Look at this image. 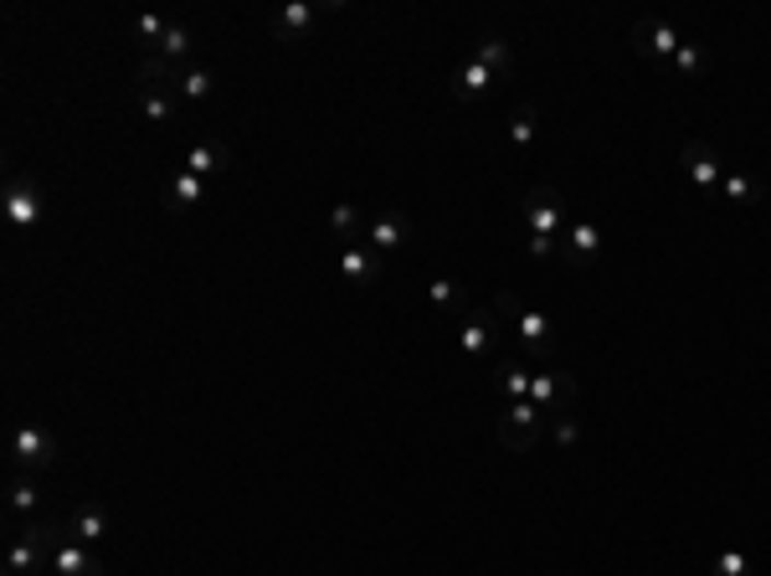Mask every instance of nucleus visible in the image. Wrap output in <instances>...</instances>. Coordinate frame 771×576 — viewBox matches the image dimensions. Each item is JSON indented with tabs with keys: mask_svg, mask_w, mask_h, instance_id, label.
<instances>
[{
	"mask_svg": "<svg viewBox=\"0 0 771 576\" xmlns=\"http://www.w3.org/2000/svg\"><path fill=\"white\" fill-rule=\"evenodd\" d=\"M0 217L11 221L16 232H32L36 221L47 217V206H42V191H36L32 175H11V186L0 196Z\"/></svg>",
	"mask_w": 771,
	"mask_h": 576,
	"instance_id": "nucleus-7",
	"label": "nucleus"
},
{
	"mask_svg": "<svg viewBox=\"0 0 771 576\" xmlns=\"http://www.w3.org/2000/svg\"><path fill=\"white\" fill-rule=\"evenodd\" d=\"M566 196L555 186H530L525 191V232H530V257H555L561 253V232H566Z\"/></svg>",
	"mask_w": 771,
	"mask_h": 576,
	"instance_id": "nucleus-1",
	"label": "nucleus"
},
{
	"mask_svg": "<svg viewBox=\"0 0 771 576\" xmlns=\"http://www.w3.org/2000/svg\"><path fill=\"white\" fill-rule=\"evenodd\" d=\"M319 21L314 5H303V0H294V5H284L278 16H273V32L284 36V42H299V36H309V26Z\"/></svg>",
	"mask_w": 771,
	"mask_h": 576,
	"instance_id": "nucleus-21",
	"label": "nucleus"
},
{
	"mask_svg": "<svg viewBox=\"0 0 771 576\" xmlns=\"http://www.w3.org/2000/svg\"><path fill=\"white\" fill-rule=\"evenodd\" d=\"M68 535L72 541H83V545H99L114 535V515L103 505H78L72 509V520H68Z\"/></svg>",
	"mask_w": 771,
	"mask_h": 576,
	"instance_id": "nucleus-16",
	"label": "nucleus"
},
{
	"mask_svg": "<svg viewBox=\"0 0 771 576\" xmlns=\"http://www.w3.org/2000/svg\"><path fill=\"white\" fill-rule=\"evenodd\" d=\"M185 170L206 181V175H221V170H232V154L221 150V145H206V139H196V145L185 150Z\"/></svg>",
	"mask_w": 771,
	"mask_h": 576,
	"instance_id": "nucleus-20",
	"label": "nucleus"
},
{
	"mask_svg": "<svg viewBox=\"0 0 771 576\" xmlns=\"http://www.w3.org/2000/svg\"><path fill=\"white\" fill-rule=\"evenodd\" d=\"M756 191H761V186H756V175H746V170H730V165H725V181H721V196H725V201H730V206H751Z\"/></svg>",
	"mask_w": 771,
	"mask_h": 576,
	"instance_id": "nucleus-27",
	"label": "nucleus"
},
{
	"mask_svg": "<svg viewBox=\"0 0 771 576\" xmlns=\"http://www.w3.org/2000/svg\"><path fill=\"white\" fill-rule=\"evenodd\" d=\"M494 345H499V314H494V309H463V324H458V350H463V360L479 366Z\"/></svg>",
	"mask_w": 771,
	"mask_h": 576,
	"instance_id": "nucleus-8",
	"label": "nucleus"
},
{
	"mask_svg": "<svg viewBox=\"0 0 771 576\" xmlns=\"http://www.w3.org/2000/svg\"><path fill=\"white\" fill-rule=\"evenodd\" d=\"M5 453H11V463H16V474H42L51 458H57V438H51L42 423H16L11 427Z\"/></svg>",
	"mask_w": 771,
	"mask_h": 576,
	"instance_id": "nucleus-5",
	"label": "nucleus"
},
{
	"mask_svg": "<svg viewBox=\"0 0 771 576\" xmlns=\"http://www.w3.org/2000/svg\"><path fill=\"white\" fill-rule=\"evenodd\" d=\"M202 196H206V181L202 175H191V170H181L165 191V206L170 211H191V206H202Z\"/></svg>",
	"mask_w": 771,
	"mask_h": 576,
	"instance_id": "nucleus-23",
	"label": "nucleus"
},
{
	"mask_svg": "<svg viewBox=\"0 0 771 576\" xmlns=\"http://www.w3.org/2000/svg\"><path fill=\"white\" fill-rule=\"evenodd\" d=\"M406 238H412V221H406V211H376V217L366 221V242L381 257L391 253V247H402Z\"/></svg>",
	"mask_w": 771,
	"mask_h": 576,
	"instance_id": "nucleus-14",
	"label": "nucleus"
},
{
	"mask_svg": "<svg viewBox=\"0 0 771 576\" xmlns=\"http://www.w3.org/2000/svg\"><path fill=\"white\" fill-rule=\"evenodd\" d=\"M165 26H170L165 16H139V21H135V36H145V42H150V47H154V42L165 36Z\"/></svg>",
	"mask_w": 771,
	"mask_h": 576,
	"instance_id": "nucleus-33",
	"label": "nucleus"
},
{
	"mask_svg": "<svg viewBox=\"0 0 771 576\" xmlns=\"http://www.w3.org/2000/svg\"><path fill=\"white\" fill-rule=\"evenodd\" d=\"M366 211L355 201H335L330 206V232L340 238V247H355V242H366Z\"/></svg>",
	"mask_w": 771,
	"mask_h": 576,
	"instance_id": "nucleus-18",
	"label": "nucleus"
},
{
	"mask_svg": "<svg viewBox=\"0 0 771 576\" xmlns=\"http://www.w3.org/2000/svg\"><path fill=\"white\" fill-rule=\"evenodd\" d=\"M551 438L561 442V448H576V438H582V427H576V417H571V412H561V417H551Z\"/></svg>",
	"mask_w": 771,
	"mask_h": 576,
	"instance_id": "nucleus-32",
	"label": "nucleus"
},
{
	"mask_svg": "<svg viewBox=\"0 0 771 576\" xmlns=\"http://www.w3.org/2000/svg\"><path fill=\"white\" fill-rule=\"evenodd\" d=\"M679 165H684V175H689V186L700 191V196H715L721 191V181H725V160L704 139H689L684 150H679Z\"/></svg>",
	"mask_w": 771,
	"mask_h": 576,
	"instance_id": "nucleus-10",
	"label": "nucleus"
},
{
	"mask_svg": "<svg viewBox=\"0 0 771 576\" xmlns=\"http://www.w3.org/2000/svg\"><path fill=\"white\" fill-rule=\"evenodd\" d=\"M679 47H684V36H679L674 21H664V16H637L633 21V51L637 57H648L654 68L669 72V62H674V51Z\"/></svg>",
	"mask_w": 771,
	"mask_h": 576,
	"instance_id": "nucleus-6",
	"label": "nucleus"
},
{
	"mask_svg": "<svg viewBox=\"0 0 771 576\" xmlns=\"http://www.w3.org/2000/svg\"><path fill=\"white\" fill-rule=\"evenodd\" d=\"M704 68H710V51H704L700 42H684V47L674 51V62H669L674 78H700Z\"/></svg>",
	"mask_w": 771,
	"mask_h": 576,
	"instance_id": "nucleus-28",
	"label": "nucleus"
},
{
	"mask_svg": "<svg viewBox=\"0 0 771 576\" xmlns=\"http://www.w3.org/2000/svg\"><path fill=\"white\" fill-rule=\"evenodd\" d=\"M135 99L145 108V119L154 124H175L181 119V88L175 83H160V78H135Z\"/></svg>",
	"mask_w": 771,
	"mask_h": 576,
	"instance_id": "nucleus-13",
	"label": "nucleus"
},
{
	"mask_svg": "<svg viewBox=\"0 0 771 576\" xmlns=\"http://www.w3.org/2000/svg\"><path fill=\"white\" fill-rule=\"evenodd\" d=\"M51 576H103V561L93 556V545L72 541L68 526L57 530V541H51Z\"/></svg>",
	"mask_w": 771,
	"mask_h": 576,
	"instance_id": "nucleus-11",
	"label": "nucleus"
},
{
	"mask_svg": "<svg viewBox=\"0 0 771 576\" xmlns=\"http://www.w3.org/2000/svg\"><path fill=\"white\" fill-rule=\"evenodd\" d=\"M340 278L345 284H376L381 278V253L370 242H355V247H340Z\"/></svg>",
	"mask_w": 771,
	"mask_h": 576,
	"instance_id": "nucleus-15",
	"label": "nucleus"
},
{
	"mask_svg": "<svg viewBox=\"0 0 771 576\" xmlns=\"http://www.w3.org/2000/svg\"><path fill=\"white\" fill-rule=\"evenodd\" d=\"M473 57H479V62H484L494 78H509V72H515V51H509V42H504L499 32H484V36H479Z\"/></svg>",
	"mask_w": 771,
	"mask_h": 576,
	"instance_id": "nucleus-19",
	"label": "nucleus"
},
{
	"mask_svg": "<svg viewBox=\"0 0 771 576\" xmlns=\"http://www.w3.org/2000/svg\"><path fill=\"white\" fill-rule=\"evenodd\" d=\"M175 88H181L185 103H206L211 93H217V78H211L202 62H185V68H181V83H175Z\"/></svg>",
	"mask_w": 771,
	"mask_h": 576,
	"instance_id": "nucleus-24",
	"label": "nucleus"
},
{
	"mask_svg": "<svg viewBox=\"0 0 771 576\" xmlns=\"http://www.w3.org/2000/svg\"><path fill=\"white\" fill-rule=\"evenodd\" d=\"M494 314H504V320L515 324V335L525 339V356L555 360V320H551V314H545L540 304L520 299L515 288H504L499 299H494Z\"/></svg>",
	"mask_w": 771,
	"mask_h": 576,
	"instance_id": "nucleus-2",
	"label": "nucleus"
},
{
	"mask_svg": "<svg viewBox=\"0 0 771 576\" xmlns=\"http://www.w3.org/2000/svg\"><path fill=\"white\" fill-rule=\"evenodd\" d=\"M530 402H536L540 412H551V417H561V412H571V402H576V376L571 371H536L530 376Z\"/></svg>",
	"mask_w": 771,
	"mask_h": 576,
	"instance_id": "nucleus-12",
	"label": "nucleus"
},
{
	"mask_svg": "<svg viewBox=\"0 0 771 576\" xmlns=\"http://www.w3.org/2000/svg\"><path fill=\"white\" fill-rule=\"evenodd\" d=\"M51 520H26V526L11 535V551H5V576H32L42 561H51V541H57Z\"/></svg>",
	"mask_w": 771,
	"mask_h": 576,
	"instance_id": "nucleus-4",
	"label": "nucleus"
},
{
	"mask_svg": "<svg viewBox=\"0 0 771 576\" xmlns=\"http://www.w3.org/2000/svg\"><path fill=\"white\" fill-rule=\"evenodd\" d=\"M494 83H499V78H494V72H488L484 62L473 57V62H463V68H458L453 78H448V93H453L458 103H473V99H484V93H488Z\"/></svg>",
	"mask_w": 771,
	"mask_h": 576,
	"instance_id": "nucleus-17",
	"label": "nucleus"
},
{
	"mask_svg": "<svg viewBox=\"0 0 771 576\" xmlns=\"http://www.w3.org/2000/svg\"><path fill=\"white\" fill-rule=\"evenodd\" d=\"M710 576H756V561L740 545H730V551H721V556L710 561Z\"/></svg>",
	"mask_w": 771,
	"mask_h": 576,
	"instance_id": "nucleus-29",
	"label": "nucleus"
},
{
	"mask_svg": "<svg viewBox=\"0 0 771 576\" xmlns=\"http://www.w3.org/2000/svg\"><path fill=\"white\" fill-rule=\"evenodd\" d=\"M427 299H433V309H458V304H463V288H458L453 278H433Z\"/></svg>",
	"mask_w": 771,
	"mask_h": 576,
	"instance_id": "nucleus-31",
	"label": "nucleus"
},
{
	"mask_svg": "<svg viewBox=\"0 0 771 576\" xmlns=\"http://www.w3.org/2000/svg\"><path fill=\"white\" fill-rule=\"evenodd\" d=\"M530 376H536V371H525L520 360H504L499 371H494V387H499L504 402H530ZM504 402H499V407H504Z\"/></svg>",
	"mask_w": 771,
	"mask_h": 576,
	"instance_id": "nucleus-22",
	"label": "nucleus"
},
{
	"mask_svg": "<svg viewBox=\"0 0 771 576\" xmlns=\"http://www.w3.org/2000/svg\"><path fill=\"white\" fill-rule=\"evenodd\" d=\"M536 129H540L536 103H515V108H509V139H515L520 150H530V145H536Z\"/></svg>",
	"mask_w": 771,
	"mask_h": 576,
	"instance_id": "nucleus-26",
	"label": "nucleus"
},
{
	"mask_svg": "<svg viewBox=\"0 0 771 576\" xmlns=\"http://www.w3.org/2000/svg\"><path fill=\"white\" fill-rule=\"evenodd\" d=\"M5 505H11V515H36V505H42V494H36L32 474H21L16 484H11V494H5Z\"/></svg>",
	"mask_w": 771,
	"mask_h": 576,
	"instance_id": "nucleus-30",
	"label": "nucleus"
},
{
	"mask_svg": "<svg viewBox=\"0 0 771 576\" xmlns=\"http://www.w3.org/2000/svg\"><path fill=\"white\" fill-rule=\"evenodd\" d=\"M191 47H196V42H191V32H185L181 21H170L165 36L154 42V57H165V62H191Z\"/></svg>",
	"mask_w": 771,
	"mask_h": 576,
	"instance_id": "nucleus-25",
	"label": "nucleus"
},
{
	"mask_svg": "<svg viewBox=\"0 0 771 576\" xmlns=\"http://www.w3.org/2000/svg\"><path fill=\"white\" fill-rule=\"evenodd\" d=\"M494 433L509 453H536L545 433H551V412H540L536 402H504L494 412Z\"/></svg>",
	"mask_w": 771,
	"mask_h": 576,
	"instance_id": "nucleus-3",
	"label": "nucleus"
},
{
	"mask_svg": "<svg viewBox=\"0 0 771 576\" xmlns=\"http://www.w3.org/2000/svg\"><path fill=\"white\" fill-rule=\"evenodd\" d=\"M561 253H566L571 268H591L597 253H602V221L587 217V211H576L566 221V232H561Z\"/></svg>",
	"mask_w": 771,
	"mask_h": 576,
	"instance_id": "nucleus-9",
	"label": "nucleus"
}]
</instances>
